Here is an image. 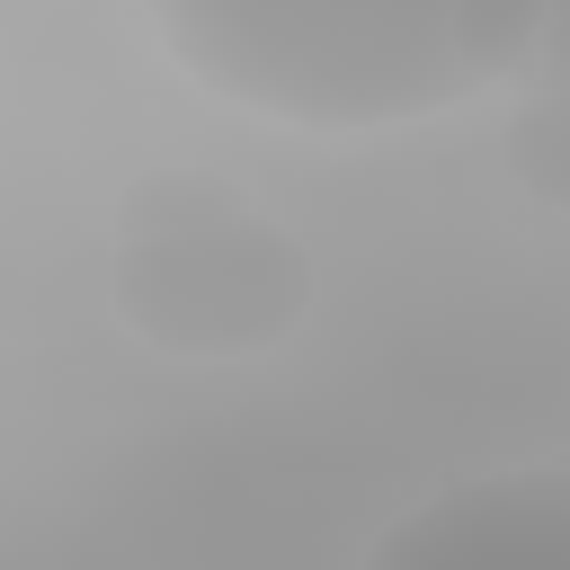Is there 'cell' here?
<instances>
[{"label":"cell","mask_w":570,"mask_h":570,"mask_svg":"<svg viewBox=\"0 0 570 570\" xmlns=\"http://www.w3.org/2000/svg\"><path fill=\"white\" fill-rule=\"evenodd\" d=\"M178 71L249 116L374 134L525 71L534 0H151Z\"/></svg>","instance_id":"cell-1"},{"label":"cell","mask_w":570,"mask_h":570,"mask_svg":"<svg viewBox=\"0 0 570 570\" xmlns=\"http://www.w3.org/2000/svg\"><path fill=\"white\" fill-rule=\"evenodd\" d=\"M116 321L160 356H267L312 312V249L214 169H151L116 205Z\"/></svg>","instance_id":"cell-2"},{"label":"cell","mask_w":570,"mask_h":570,"mask_svg":"<svg viewBox=\"0 0 570 570\" xmlns=\"http://www.w3.org/2000/svg\"><path fill=\"white\" fill-rule=\"evenodd\" d=\"M365 570H570V472H481L374 534Z\"/></svg>","instance_id":"cell-3"},{"label":"cell","mask_w":570,"mask_h":570,"mask_svg":"<svg viewBox=\"0 0 570 570\" xmlns=\"http://www.w3.org/2000/svg\"><path fill=\"white\" fill-rule=\"evenodd\" d=\"M499 160H508V178H517L534 205L570 214V89H534V98L508 116Z\"/></svg>","instance_id":"cell-4"},{"label":"cell","mask_w":570,"mask_h":570,"mask_svg":"<svg viewBox=\"0 0 570 570\" xmlns=\"http://www.w3.org/2000/svg\"><path fill=\"white\" fill-rule=\"evenodd\" d=\"M525 80H534V89H570V0H534Z\"/></svg>","instance_id":"cell-5"}]
</instances>
